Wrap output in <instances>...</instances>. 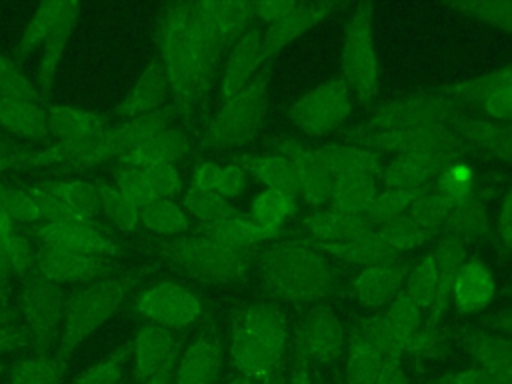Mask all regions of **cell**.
Segmentation results:
<instances>
[{
  "label": "cell",
  "mask_w": 512,
  "mask_h": 384,
  "mask_svg": "<svg viewBox=\"0 0 512 384\" xmlns=\"http://www.w3.org/2000/svg\"><path fill=\"white\" fill-rule=\"evenodd\" d=\"M374 224L376 222L368 214H348L332 206H320L314 212H310L308 218L304 220L306 234L310 240H314L316 246L344 238L360 230L374 228Z\"/></svg>",
  "instance_id": "obj_20"
},
{
  "label": "cell",
  "mask_w": 512,
  "mask_h": 384,
  "mask_svg": "<svg viewBox=\"0 0 512 384\" xmlns=\"http://www.w3.org/2000/svg\"><path fill=\"white\" fill-rule=\"evenodd\" d=\"M482 110L490 120L512 122V84L494 92L482 102Z\"/></svg>",
  "instance_id": "obj_47"
},
{
  "label": "cell",
  "mask_w": 512,
  "mask_h": 384,
  "mask_svg": "<svg viewBox=\"0 0 512 384\" xmlns=\"http://www.w3.org/2000/svg\"><path fill=\"white\" fill-rule=\"evenodd\" d=\"M176 256L194 274L210 280H232L240 276L246 268L244 256L224 252L204 238L180 244Z\"/></svg>",
  "instance_id": "obj_15"
},
{
  "label": "cell",
  "mask_w": 512,
  "mask_h": 384,
  "mask_svg": "<svg viewBox=\"0 0 512 384\" xmlns=\"http://www.w3.org/2000/svg\"><path fill=\"white\" fill-rule=\"evenodd\" d=\"M288 384H316V380H314V376L310 372V364L304 358L296 356V362L292 366Z\"/></svg>",
  "instance_id": "obj_52"
},
{
  "label": "cell",
  "mask_w": 512,
  "mask_h": 384,
  "mask_svg": "<svg viewBox=\"0 0 512 384\" xmlns=\"http://www.w3.org/2000/svg\"><path fill=\"white\" fill-rule=\"evenodd\" d=\"M204 240L224 252L238 256H246L258 242H264L262 232L248 218L240 216L208 224L204 228Z\"/></svg>",
  "instance_id": "obj_24"
},
{
  "label": "cell",
  "mask_w": 512,
  "mask_h": 384,
  "mask_svg": "<svg viewBox=\"0 0 512 384\" xmlns=\"http://www.w3.org/2000/svg\"><path fill=\"white\" fill-rule=\"evenodd\" d=\"M88 256L80 254H68V252H56L54 258H50L44 268L52 276H78L88 270Z\"/></svg>",
  "instance_id": "obj_44"
},
{
  "label": "cell",
  "mask_w": 512,
  "mask_h": 384,
  "mask_svg": "<svg viewBox=\"0 0 512 384\" xmlns=\"http://www.w3.org/2000/svg\"><path fill=\"white\" fill-rule=\"evenodd\" d=\"M6 226H8V218H6V210L4 208H0V236L4 234V230H6Z\"/></svg>",
  "instance_id": "obj_56"
},
{
  "label": "cell",
  "mask_w": 512,
  "mask_h": 384,
  "mask_svg": "<svg viewBox=\"0 0 512 384\" xmlns=\"http://www.w3.org/2000/svg\"><path fill=\"white\" fill-rule=\"evenodd\" d=\"M176 342L168 330L148 326L136 338V372L146 384L154 376L172 368Z\"/></svg>",
  "instance_id": "obj_21"
},
{
  "label": "cell",
  "mask_w": 512,
  "mask_h": 384,
  "mask_svg": "<svg viewBox=\"0 0 512 384\" xmlns=\"http://www.w3.org/2000/svg\"><path fill=\"white\" fill-rule=\"evenodd\" d=\"M260 274L270 292L288 304H308L334 290L328 260L302 242H280L260 260Z\"/></svg>",
  "instance_id": "obj_1"
},
{
  "label": "cell",
  "mask_w": 512,
  "mask_h": 384,
  "mask_svg": "<svg viewBox=\"0 0 512 384\" xmlns=\"http://www.w3.org/2000/svg\"><path fill=\"white\" fill-rule=\"evenodd\" d=\"M170 378H172V368L160 372L158 376H154V378H152L150 382H146V384H170Z\"/></svg>",
  "instance_id": "obj_55"
},
{
  "label": "cell",
  "mask_w": 512,
  "mask_h": 384,
  "mask_svg": "<svg viewBox=\"0 0 512 384\" xmlns=\"http://www.w3.org/2000/svg\"><path fill=\"white\" fill-rule=\"evenodd\" d=\"M258 68H264L262 28L250 26L234 42L228 54L224 78H222V96L228 100L240 94L252 82V76Z\"/></svg>",
  "instance_id": "obj_14"
},
{
  "label": "cell",
  "mask_w": 512,
  "mask_h": 384,
  "mask_svg": "<svg viewBox=\"0 0 512 384\" xmlns=\"http://www.w3.org/2000/svg\"><path fill=\"white\" fill-rule=\"evenodd\" d=\"M186 150H188V138L182 132H176V130L162 132L154 138H148L136 144V150L130 154V160H128V170H138L154 162L170 164L174 158L182 156Z\"/></svg>",
  "instance_id": "obj_30"
},
{
  "label": "cell",
  "mask_w": 512,
  "mask_h": 384,
  "mask_svg": "<svg viewBox=\"0 0 512 384\" xmlns=\"http://www.w3.org/2000/svg\"><path fill=\"white\" fill-rule=\"evenodd\" d=\"M120 194L136 208V210H144L150 202H154V194L152 188L148 186V182L144 180V176L136 170H128L120 174Z\"/></svg>",
  "instance_id": "obj_43"
},
{
  "label": "cell",
  "mask_w": 512,
  "mask_h": 384,
  "mask_svg": "<svg viewBox=\"0 0 512 384\" xmlns=\"http://www.w3.org/2000/svg\"><path fill=\"white\" fill-rule=\"evenodd\" d=\"M408 272L410 268L402 258L360 268L352 282L358 304L370 310L386 308L400 294Z\"/></svg>",
  "instance_id": "obj_10"
},
{
  "label": "cell",
  "mask_w": 512,
  "mask_h": 384,
  "mask_svg": "<svg viewBox=\"0 0 512 384\" xmlns=\"http://www.w3.org/2000/svg\"><path fill=\"white\" fill-rule=\"evenodd\" d=\"M314 152L320 164L324 166V170L328 172V176L332 178V182L346 176H356V174H366L376 178L382 168V160L378 154L350 142L330 144Z\"/></svg>",
  "instance_id": "obj_19"
},
{
  "label": "cell",
  "mask_w": 512,
  "mask_h": 384,
  "mask_svg": "<svg viewBox=\"0 0 512 384\" xmlns=\"http://www.w3.org/2000/svg\"><path fill=\"white\" fill-rule=\"evenodd\" d=\"M496 282L492 270L482 264L478 258H468L462 266L454 290H452V306L464 314H476L494 300Z\"/></svg>",
  "instance_id": "obj_18"
},
{
  "label": "cell",
  "mask_w": 512,
  "mask_h": 384,
  "mask_svg": "<svg viewBox=\"0 0 512 384\" xmlns=\"http://www.w3.org/2000/svg\"><path fill=\"white\" fill-rule=\"evenodd\" d=\"M294 6L292 0H264V2H250V16L252 20L264 28L280 20L290 8Z\"/></svg>",
  "instance_id": "obj_45"
},
{
  "label": "cell",
  "mask_w": 512,
  "mask_h": 384,
  "mask_svg": "<svg viewBox=\"0 0 512 384\" xmlns=\"http://www.w3.org/2000/svg\"><path fill=\"white\" fill-rule=\"evenodd\" d=\"M140 310L160 324L182 328L200 316V304L190 290L180 284H162L140 298Z\"/></svg>",
  "instance_id": "obj_12"
},
{
  "label": "cell",
  "mask_w": 512,
  "mask_h": 384,
  "mask_svg": "<svg viewBox=\"0 0 512 384\" xmlns=\"http://www.w3.org/2000/svg\"><path fill=\"white\" fill-rule=\"evenodd\" d=\"M512 84V64L500 66L492 72H486L482 76H476L472 80H462L450 86L442 88V94L450 98L454 104L462 106H482L486 98H490L494 92L502 90L504 86Z\"/></svg>",
  "instance_id": "obj_27"
},
{
  "label": "cell",
  "mask_w": 512,
  "mask_h": 384,
  "mask_svg": "<svg viewBox=\"0 0 512 384\" xmlns=\"http://www.w3.org/2000/svg\"><path fill=\"white\" fill-rule=\"evenodd\" d=\"M460 160L458 156H420V154H400L392 156L382 164L376 182L384 188H400L410 192H420L430 186L438 174L452 162Z\"/></svg>",
  "instance_id": "obj_8"
},
{
  "label": "cell",
  "mask_w": 512,
  "mask_h": 384,
  "mask_svg": "<svg viewBox=\"0 0 512 384\" xmlns=\"http://www.w3.org/2000/svg\"><path fill=\"white\" fill-rule=\"evenodd\" d=\"M416 194L418 192L400 190V188H382V190L376 192V196H374L372 204L368 206L366 214L374 222L400 216V214H404L410 208V204L414 202Z\"/></svg>",
  "instance_id": "obj_40"
},
{
  "label": "cell",
  "mask_w": 512,
  "mask_h": 384,
  "mask_svg": "<svg viewBox=\"0 0 512 384\" xmlns=\"http://www.w3.org/2000/svg\"><path fill=\"white\" fill-rule=\"evenodd\" d=\"M432 184L438 188V192L452 206H458V204H464V202L476 198L474 196V192H476V172L462 158L448 164Z\"/></svg>",
  "instance_id": "obj_33"
},
{
  "label": "cell",
  "mask_w": 512,
  "mask_h": 384,
  "mask_svg": "<svg viewBox=\"0 0 512 384\" xmlns=\"http://www.w3.org/2000/svg\"><path fill=\"white\" fill-rule=\"evenodd\" d=\"M142 218H144L146 226H150L162 234H176L188 226L186 214L182 212V208L176 206L174 202H170L168 198L150 202L142 210Z\"/></svg>",
  "instance_id": "obj_39"
},
{
  "label": "cell",
  "mask_w": 512,
  "mask_h": 384,
  "mask_svg": "<svg viewBox=\"0 0 512 384\" xmlns=\"http://www.w3.org/2000/svg\"><path fill=\"white\" fill-rule=\"evenodd\" d=\"M490 326L500 332V334H506L512 338V312H500L498 316H494V320L490 322Z\"/></svg>",
  "instance_id": "obj_54"
},
{
  "label": "cell",
  "mask_w": 512,
  "mask_h": 384,
  "mask_svg": "<svg viewBox=\"0 0 512 384\" xmlns=\"http://www.w3.org/2000/svg\"><path fill=\"white\" fill-rule=\"evenodd\" d=\"M10 384H60V372L48 360H30L12 372Z\"/></svg>",
  "instance_id": "obj_42"
},
{
  "label": "cell",
  "mask_w": 512,
  "mask_h": 384,
  "mask_svg": "<svg viewBox=\"0 0 512 384\" xmlns=\"http://www.w3.org/2000/svg\"><path fill=\"white\" fill-rule=\"evenodd\" d=\"M136 172H140L144 176V180L152 188V194L156 200L168 198L180 186V176H178L176 168L168 162H154V164L138 168Z\"/></svg>",
  "instance_id": "obj_41"
},
{
  "label": "cell",
  "mask_w": 512,
  "mask_h": 384,
  "mask_svg": "<svg viewBox=\"0 0 512 384\" xmlns=\"http://www.w3.org/2000/svg\"><path fill=\"white\" fill-rule=\"evenodd\" d=\"M448 4L474 20L512 34V0H464Z\"/></svg>",
  "instance_id": "obj_36"
},
{
  "label": "cell",
  "mask_w": 512,
  "mask_h": 384,
  "mask_svg": "<svg viewBox=\"0 0 512 384\" xmlns=\"http://www.w3.org/2000/svg\"><path fill=\"white\" fill-rule=\"evenodd\" d=\"M372 12L368 2L356 4L346 20L340 48L342 78L348 82L356 98L370 100L378 90V56L372 38Z\"/></svg>",
  "instance_id": "obj_4"
},
{
  "label": "cell",
  "mask_w": 512,
  "mask_h": 384,
  "mask_svg": "<svg viewBox=\"0 0 512 384\" xmlns=\"http://www.w3.org/2000/svg\"><path fill=\"white\" fill-rule=\"evenodd\" d=\"M266 384H272V380H268V382H266Z\"/></svg>",
  "instance_id": "obj_58"
},
{
  "label": "cell",
  "mask_w": 512,
  "mask_h": 384,
  "mask_svg": "<svg viewBox=\"0 0 512 384\" xmlns=\"http://www.w3.org/2000/svg\"><path fill=\"white\" fill-rule=\"evenodd\" d=\"M44 238L50 246H54L58 252L68 254H104L114 252V246L104 240L94 230L74 224V222H56L44 230Z\"/></svg>",
  "instance_id": "obj_26"
},
{
  "label": "cell",
  "mask_w": 512,
  "mask_h": 384,
  "mask_svg": "<svg viewBox=\"0 0 512 384\" xmlns=\"http://www.w3.org/2000/svg\"><path fill=\"white\" fill-rule=\"evenodd\" d=\"M336 8L338 4L332 2H294V6L280 20L262 30L264 64L272 60L292 40H296L306 30L314 28L318 22L330 16V12Z\"/></svg>",
  "instance_id": "obj_9"
},
{
  "label": "cell",
  "mask_w": 512,
  "mask_h": 384,
  "mask_svg": "<svg viewBox=\"0 0 512 384\" xmlns=\"http://www.w3.org/2000/svg\"><path fill=\"white\" fill-rule=\"evenodd\" d=\"M376 192L378 188H376L374 176H366V174L346 176L332 184V196L328 206L348 214H366Z\"/></svg>",
  "instance_id": "obj_29"
},
{
  "label": "cell",
  "mask_w": 512,
  "mask_h": 384,
  "mask_svg": "<svg viewBox=\"0 0 512 384\" xmlns=\"http://www.w3.org/2000/svg\"><path fill=\"white\" fill-rule=\"evenodd\" d=\"M286 324L272 302H254L234 320L232 360L246 380H272L286 348Z\"/></svg>",
  "instance_id": "obj_2"
},
{
  "label": "cell",
  "mask_w": 512,
  "mask_h": 384,
  "mask_svg": "<svg viewBox=\"0 0 512 384\" xmlns=\"http://www.w3.org/2000/svg\"><path fill=\"white\" fill-rule=\"evenodd\" d=\"M122 362H124V354L114 356L112 360L102 362L96 368L88 370L74 384H118L122 374Z\"/></svg>",
  "instance_id": "obj_46"
},
{
  "label": "cell",
  "mask_w": 512,
  "mask_h": 384,
  "mask_svg": "<svg viewBox=\"0 0 512 384\" xmlns=\"http://www.w3.org/2000/svg\"><path fill=\"white\" fill-rule=\"evenodd\" d=\"M274 154H280L290 162L300 188V196L308 204L316 208L330 204L334 182L320 164L314 150H308L290 138H282L276 142Z\"/></svg>",
  "instance_id": "obj_7"
},
{
  "label": "cell",
  "mask_w": 512,
  "mask_h": 384,
  "mask_svg": "<svg viewBox=\"0 0 512 384\" xmlns=\"http://www.w3.org/2000/svg\"><path fill=\"white\" fill-rule=\"evenodd\" d=\"M452 208L454 206L438 192V188L434 184H430L416 194L414 202L410 204V208L406 212L418 224H422L428 232H432L436 236V234H440V228Z\"/></svg>",
  "instance_id": "obj_35"
},
{
  "label": "cell",
  "mask_w": 512,
  "mask_h": 384,
  "mask_svg": "<svg viewBox=\"0 0 512 384\" xmlns=\"http://www.w3.org/2000/svg\"><path fill=\"white\" fill-rule=\"evenodd\" d=\"M220 370V348L208 338L196 340L182 356L174 384H214Z\"/></svg>",
  "instance_id": "obj_25"
},
{
  "label": "cell",
  "mask_w": 512,
  "mask_h": 384,
  "mask_svg": "<svg viewBox=\"0 0 512 384\" xmlns=\"http://www.w3.org/2000/svg\"><path fill=\"white\" fill-rule=\"evenodd\" d=\"M296 356L312 364H330L346 348V328L340 316L326 304L306 310L296 326Z\"/></svg>",
  "instance_id": "obj_6"
},
{
  "label": "cell",
  "mask_w": 512,
  "mask_h": 384,
  "mask_svg": "<svg viewBox=\"0 0 512 384\" xmlns=\"http://www.w3.org/2000/svg\"><path fill=\"white\" fill-rule=\"evenodd\" d=\"M318 248L344 264L360 266V268H366L372 264H384V262H392V260L400 258V252L390 248L376 234L374 228L360 230V232L348 234L344 238H338V240H332L326 244H318Z\"/></svg>",
  "instance_id": "obj_16"
},
{
  "label": "cell",
  "mask_w": 512,
  "mask_h": 384,
  "mask_svg": "<svg viewBox=\"0 0 512 384\" xmlns=\"http://www.w3.org/2000/svg\"><path fill=\"white\" fill-rule=\"evenodd\" d=\"M346 376L342 384H376L386 366L358 322L346 332Z\"/></svg>",
  "instance_id": "obj_22"
},
{
  "label": "cell",
  "mask_w": 512,
  "mask_h": 384,
  "mask_svg": "<svg viewBox=\"0 0 512 384\" xmlns=\"http://www.w3.org/2000/svg\"><path fill=\"white\" fill-rule=\"evenodd\" d=\"M230 384H250V380H246V378H238V380H232Z\"/></svg>",
  "instance_id": "obj_57"
},
{
  "label": "cell",
  "mask_w": 512,
  "mask_h": 384,
  "mask_svg": "<svg viewBox=\"0 0 512 384\" xmlns=\"http://www.w3.org/2000/svg\"><path fill=\"white\" fill-rule=\"evenodd\" d=\"M376 384H410L400 364H386L380 372V378Z\"/></svg>",
  "instance_id": "obj_53"
},
{
  "label": "cell",
  "mask_w": 512,
  "mask_h": 384,
  "mask_svg": "<svg viewBox=\"0 0 512 384\" xmlns=\"http://www.w3.org/2000/svg\"><path fill=\"white\" fill-rule=\"evenodd\" d=\"M238 166L262 182L268 190H276L290 200L300 198V188L294 176L290 162L280 154H260V156H242Z\"/></svg>",
  "instance_id": "obj_23"
},
{
  "label": "cell",
  "mask_w": 512,
  "mask_h": 384,
  "mask_svg": "<svg viewBox=\"0 0 512 384\" xmlns=\"http://www.w3.org/2000/svg\"><path fill=\"white\" fill-rule=\"evenodd\" d=\"M268 112V74L264 68L234 98H228L206 130V142L216 148H236L254 138Z\"/></svg>",
  "instance_id": "obj_3"
},
{
  "label": "cell",
  "mask_w": 512,
  "mask_h": 384,
  "mask_svg": "<svg viewBox=\"0 0 512 384\" xmlns=\"http://www.w3.org/2000/svg\"><path fill=\"white\" fill-rule=\"evenodd\" d=\"M244 184H246V172L238 164H230L222 170V178L216 194H220L226 202H230L240 196V192L244 190Z\"/></svg>",
  "instance_id": "obj_48"
},
{
  "label": "cell",
  "mask_w": 512,
  "mask_h": 384,
  "mask_svg": "<svg viewBox=\"0 0 512 384\" xmlns=\"http://www.w3.org/2000/svg\"><path fill=\"white\" fill-rule=\"evenodd\" d=\"M216 26L228 42L238 40L252 22L250 2H204Z\"/></svg>",
  "instance_id": "obj_37"
},
{
  "label": "cell",
  "mask_w": 512,
  "mask_h": 384,
  "mask_svg": "<svg viewBox=\"0 0 512 384\" xmlns=\"http://www.w3.org/2000/svg\"><path fill=\"white\" fill-rule=\"evenodd\" d=\"M488 228H490V218L484 202H480L478 198H472L450 210L448 218L440 228V234L458 236L468 242L472 238H482L488 232Z\"/></svg>",
  "instance_id": "obj_31"
},
{
  "label": "cell",
  "mask_w": 512,
  "mask_h": 384,
  "mask_svg": "<svg viewBox=\"0 0 512 384\" xmlns=\"http://www.w3.org/2000/svg\"><path fill=\"white\" fill-rule=\"evenodd\" d=\"M222 170L220 166L212 164V162H202L196 166L194 170V178H192V188H200V190H212L216 192L218 190V184H220V178H222Z\"/></svg>",
  "instance_id": "obj_50"
},
{
  "label": "cell",
  "mask_w": 512,
  "mask_h": 384,
  "mask_svg": "<svg viewBox=\"0 0 512 384\" xmlns=\"http://www.w3.org/2000/svg\"><path fill=\"white\" fill-rule=\"evenodd\" d=\"M294 208V200L266 188L252 200L248 220L262 232L264 240H274L276 236H280L282 224L292 216Z\"/></svg>",
  "instance_id": "obj_28"
},
{
  "label": "cell",
  "mask_w": 512,
  "mask_h": 384,
  "mask_svg": "<svg viewBox=\"0 0 512 384\" xmlns=\"http://www.w3.org/2000/svg\"><path fill=\"white\" fill-rule=\"evenodd\" d=\"M374 230L396 252L414 250V248L422 246L424 242H428L434 236L422 224H418L408 212H404L400 216H394V218H388V220L376 222Z\"/></svg>",
  "instance_id": "obj_32"
},
{
  "label": "cell",
  "mask_w": 512,
  "mask_h": 384,
  "mask_svg": "<svg viewBox=\"0 0 512 384\" xmlns=\"http://www.w3.org/2000/svg\"><path fill=\"white\" fill-rule=\"evenodd\" d=\"M498 234L502 244L512 250V188L504 194L498 208Z\"/></svg>",
  "instance_id": "obj_51"
},
{
  "label": "cell",
  "mask_w": 512,
  "mask_h": 384,
  "mask_svg": "<svg viewBox=\"0 0 512 384\" xmlns=\"http://www.w3.org/2000/svg\"><path fill=\"white\" fill-rule=\"evenodd\" d=\"M432 384H502L482 368H468L462 372H448L438 376Z\"/></svg>",
  "instance_id": "obj_49"
},
{
  "label": "cell",
  "mask_w": 512,
  "mask_h": 384,
  "mask_svg": "<svg viewBox=\"0 0 512 384\" xmlns=\"http://www.w3.org/2000/svg\"><path fill=\"white\" fill-rule=\"evenodd\" d=\"M448 124L468 146L512 164V122L472 118L458 106Z\"/></svg>",
  "instance_id": "obj_11"
},
{
  "label": "cell",
  "mask_w": 512,
  "mask_h": 384,
  "mask_svg": "<svg viewBox=\"0 0 512 384\" xmlns=\"http://www.w3.org/2000/svg\"><path fill=\"white\" fill-rule=\"evenodd\" d=\"M356 96L344 78H330L304 92L288 110L294 126L310 136H322L340 126L352 112Z\"/></svg>",
  "instance_id": "obj_5"
},
{
  "label": "cell",
  "mask_w": 512,
  "mask_h": 384,
  "mask_svg": "<svg viewBox=\"0 0 512 384\" xmlns=\"http://www.w3.org/2000/svg\"><path fill=\"white\" fill-rule=\"evenodd\" d=\"M436 290H438V280H436V266L434 258L428 252L424 258H420L408 272L402 292L424 312L432 310L434 300H436Z\"/></svg>",
  "instance_id": "obj_34"
},
{
  "label": "cell",
  "mask_w": 512,
  "mask_h": 384,
  "mask_svg": "<svg viewBox=\"0 0 512 384\" xmlns=\"http://www.w3.org/2000/svg\"><path fill=\"white\" fill-rule=\"evenodd\" d=\"M186 208L196 218L206 220L208 224L236 216L230 202H226L220 194H216L212 190H200V188L190 190V194L186 196Z\"/></svg>",
  "instance_id": "obj_38"
},
{
  "label": "cell",
  "mask_w": 512,
  "mask_h": 384,
  "mask_svg": "<svg viewBox=\"0 0 512 384\" xmlns=\"http://www.w3.org/2000/svg\"><path fill=\"white\" fill-rule=\"evenodd\" d=\"M436 266V300L432 306V314L442 316L452 306V290L462 266L468 262V242L458 236H444L436 248L430 252Z\"/></svg>",
  "instance_id": "obj_17"
},
{
  "label": "cell",
  "mask_w": 512,
  "mask_h": 384,
  "mask_svg": "<svg viewBox=\"0 0 512 384\" xmlns=\"http://www.w3.org/2000/svg\"><path fill=\"white\" fill-rule=\"evenodd\" d=\"M464 350L482 368L502 384H512V338L500 332L470 328L464 334Z\"/></svg>",
  "instance_id": "obj_13"
}]
</instances>
